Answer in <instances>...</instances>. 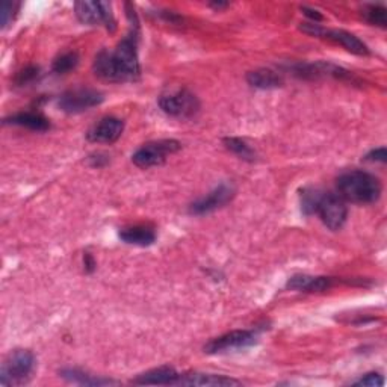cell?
Listing matches in <instances>:
<instances>
[{
    "instance_id": "6da1fadb",
    "label": "cell",
    "mask_w": 387,
    "mask_h": 387,
    "mask_svg": "<svg viewBox=\"0 0 387 387\" xmlns=\"http://www.w3.org/2000/svg\"><path fill=\"white\" fill-rule=\"evenodd\" d=\"M94 73L108 82H127L139 78L141 67L138 61L135 35L121 40L114 52L103 50L94 61Z\"/></svg>"
},
{
    "instance_id": "7a4b0ae2",
    "label": "cell",
    "mask_w": 387,
    "mask_h": 387,
    "mask_svg": "<svg viewBox=\"0 0 387 387\" xmlns=\"http://www.w3.org/2000/svg\"><path fill=\"white\" fill-rule=\"evenodd\" d=\"M337 195L344 202L357 204L375 203L381 195V183L375 176L354 169V171L344 173L337 177Z\"/></svg>"
},
{
    "instance_id": "3957f363",
    "label": "cell",
    "mask_w": 387,
    "mask_h": 387,
    "mask_svg": "<svg viewBox=\"0 0 387 387\" xmlns=\"http://www.w3.org/2000/svg\"><path fill=\"white\" fill-rule=\"evenodd\" d=\"M35 356L29 349H15L9 354L0 370V386H22L31 380Z\"/></svg>"
},
{
    "instance_id": "277c9868",
    "label": "cell",
    "mask_w": 387,
    "mask_h": 387,
    "mask_svg": "<svg viewBox=\"0 0 387 387\" xmlns=\"http://www.w3.org/2000/svg\"><path fill=\"white\" fill-rule=\"evenodd\" d=\"M182 148V144L176 139H159L147 143L143 147H139L132 156V162L136 167L147 169L152 167H157L165 164V160L177 153Z\"/></svg>"
},
{
    "instance_id": "5b68a950",
    "label": "cell",
    "mask_w": 387,
    "mask_h": 387,
    "mask_svg": "<svg viewBox=\"0 0 387 387\" xmlns=\"http://www.w3.org/2000/svg\"><path fill=\"white\" fill-rule=\"evenodd\" d=\"M159 106L167 115L176 118H191L200 109V101H198L195 94L183 88L160 97Z\"/></svg>"
},
{
    "instance_id": "8992f818",
    "label": "cell",
    "mask_w": 387,
    "mask_h": 387,
    "mask_svg": "<svg viewBox=\"0 0 387 387\" xmlns=\"http://www.w3.org/2000/svg\"><path fill=\"white\" fill-rule=\"evenodd\" d=\"M315 212L319 215V218L323 220V223L327 225V227L333 232L344 227L348 216L345 202L341 197L332 192H327V194L323 192Z\"/></svg>"
},
{
    "instance_id": "52a82bcc",
    "label": "cell",
    "mask_w": 387,
    "mask_h": 387,
    "mask_svg": "<svg viewBox=\"0 0 387 387\" xmlns=\"http://www.w3.org/2000/svg\"><path fill=\"white\" fill-rule=\"evenodd\" d=\"M74 11L79 22L90 26H106V29L115 31V18L112 6L108 2H78Z\"/></svg>"
},
{
    "instance_id": "ba28073f",
    "label": "cell",
    "mask_w": 387,
    "mask_h": 387,
    "mask_svg": "<svg viewBox=\"0 0 387 387\" xmlns=\"http://www.w3.org/2000/svg\"><path fill=\"white\" fill-rule=\"evenodd\" d=\"M105 100L103 94L91 88H76L62 94L59 99V108L67 114H80L94 106H99Z\"/></svg>"
},
{
    "instance_id": "9c48e42d",
    "label": "cell",
    "mask_w": 387,
    "mask_h": 387,
    "mask_svg": "<svg viewBox=\"0 0 387 387\" xmlns=\"http://www.w3.org/2000/svg\"><path fill=\"white\" fill-rule=\"evenodd\" d=\"M256 333L251 332V330H234V332L212 339V341L204 346V351L207 354H218L232 351V349L247 348L253 344H256Z\"/></svg>"
},
{
    "instance_id": "30bf717a",
    "label": "cell",
    "mask_w": 387,
    "mask_h": 387,
    "mask_svg": "<svg viewBox=\"0 0 387 387\" xmlns=\"http://www.w3.org/2000/svg\"><path fill=\"white\" fill-rule=\"evenodd\" d=\"M234 186L230 183H221L216 186L213 191L204 195L200 200L194 202L190 206V213L192 215H207L216 209H221L223 206L230 203L234 197Z\"/></svg>"
},
{
    "instance_id": "8fae6325",
    "label": "cell",
    "mask_w": 387,
    "mask_h": 387,
    "mask_svg": "<svg viewBox=\"0 0 387 387\" xmlns=\"http://www.w3.org/2000/svg\"><path fill=\"white\" fill-rule=\"evenodd\" d=\"M125 132V121L115 117H106L100 120L96 126L88 132V141L99 144H112Z\"/></svg>"
},
{
    "instance_id": "7c38bea8",
    "label": "cell",
    "mask_w": 387,
    "mask_h": 387,
    "mask_svg": "<svg viewBox=\"0 0 387 387\" xmlns=\"http://www.w3.org/2000/svg\"><path fill=\"white\" fill-rule=\"evenodd\" d=\"M177 386H206V387H230V386H241V381L230 379L225 375H215V374H185L181 375L177 380Z\"/></svg>"
},
{
    "instance_id": "4fadbf2b",
    "label": "cell",
    "mask_w": 387,
    "mask_h": 387,
    "mask_svg": "<svg viewBox=\"0 0 387 387\" xmlns=\"http://www.w3.org/2000/svg\"><path fill=\"white\" fill-rule=\"evenodd\" d=\"M319 38L332 40L337 44H341L342 47H345L348 52H351L358 56L370 55V49H367V45L362 40H358L356 35L349 34L346 31H342V29H333V31L323 29V34H321Z\"/></svg>"
},
{
    "instance_id": "5bb4252c",
    "label": "cell",
    "mask_w": 387,
    "mask_h": 387,
    "mask_svg": "<svg viewBox=\"0 0 387 387\" xmlns=\"http://www.w3.org/2000/svg\"><path fill=\"white\" fill-rule=\"evenodd\" d=\"M181 374H177L174 367L162 366L157 370H152L146 374L138 375L136 379L132 381L134 384H153V386H167V384H177V380Z\"/></svg>"
},
{
    "instance_id": "9a60e30c",
    "label": "cell",
    "mask_w": 387,
    "mask_h": 387,
    "mask_svg": "<svg viewBox=\"0 0 387 387\" xmlns=\"http://www.w3.org/2000/svg\"><path fill=\"white\" fill-rule=\"evenodd\" d=\"M333 280L330 277H314V276H294L288 281V288L304 292H323L332 288Z\"/></svg>"
},
{
    "instance_id": "2e32d148",
    "label": "cell",
    "mask_w": 387,
    "mask_h": 387,
    "mask_svg": "<svg viewBox=\"0 0 387 387\" xmlns=\"http://www.w3.org/2000/svg\"><path fill=\"white\" fill-rule=\"evenodd\" d=\"M5 125L27 127L36 132H45L50 129V121L41 114H36V112H20V114L11 115L5 120Z\"/></svg>"
},
{
    "instance_id": "e0dca14e",
    "label": "cell",
    "mask_w": 387,
    "mask_h": 387,
    "mask_svg": "<svg viewBox=\"0 0 387 387\" xmlns=\"http://www.w3.org/2000/svg\"><path fill=\"white\" fill-rule=\"evenodd\" d=\"M120 238L126 244L138 245V247H148L156 241L155 232L146 225H135V227L125 229L120 233Z\"/></svg>"
},
{
    "instance_id": "ac0fdd59",
    "label": "cell",
    "mask_w": 387,
    "mask_h": 387,
    "mask_svg": "<svg viewBox=\"0 0 387 387\" xmlns=\"http://www.w3.org/2000/svg\"><path fill=\"white\" fill-rule=\"evenodd\" d=\"M247 82L254 88H260V90H272V88H279L281 87L283 79L279 76L276 71L267 70V69H260V70H254L247 74Z\"/></svg>"
},
{
    "instance_id": "d6986e66",
    "label": "cell",
    "mask_w": 387,
    "mask_h": 387,
    "mask_svg": "<svg viewBox=\"0 0 387 387\" xmlns=\"http://www.w3.org/2000/svg\"><path fill=\"white\" fill-rule=\"evenodd\" d=\"M64 380H67L74 384H80V386H111V384H117V381L106 380V379H99V377L90 375L83 371L79 370H62L59 372Z\"/></svg>"
},
{
    "instance_id": "ffe728a7",
    "label": "cell",
    "mask_w": 387,
    "mask_h": 387,
    "mask_svg": "<svg viewBox=\"0 0 387 387\" xmlns=\"http://www.w3.org/2000/svg\"><path fill=\"white\" fill-rule=\"evenodd\" d=\"M362 15H363L365 20L372 26H380V27L387 26V11H386L384 6L367 5V6L363 8Z\"/></svg>"
},
{
    "instance_id": "44dd1931",
    "label": "cell",
    "mask_w": 387,
    "mask_h": 387,
    "mask_svg": "<svg viewBox=\"0 0 387 387\" xmlns=\"http://www.w3.org/2000/svg\"><path fill=\"white\" fill-rule=\"evenodd\" d=\"M79 55L76 52H67L56 58L53 62V71L56 74H67L78 67Z\"/></svg>"
},
{
    "instance_id": "7402d4cb",
    "label": "cell",
    "mask_w": 387,
    "mask_h": 387,
    "mask_svg": "<svg viewBox=\"0 0 387 387\" xmlns=\"http://www.w3.org/2000/svg\"><path fill=\"white\" fill-rule=\"evenodd\" d=\"M224 144L230 150V152L238 155L242 159H248V160L254 159V150L241 138H225Z\"/></svg>"
},
{
    "instance_id": "603a6c76",
    "label": "cell",
    "mask_w": 387,
    "mask_h": 387,
    "mask_svg": "<svg viewBox=\"0 0 387 387\" xmlns=\"http://www.w3.org/2000/svg\"><path fill=\"white\" fill-rule=\"evenodd\" d=\"M323 192L318 190H304L303 195H301V204H303V211L306 213H315L318 202Z\"/></svg>"
},
{
    "instance_id": "cb8c5ba5",
    "label": "cell",
    "mask_w": 387,
    "mask_h": 387,
    "mask_svg": "<svg viewBox=\"0 0 387 387\" xmlns=\"http://www.w3.org/2000/svg\"><path fill=\"white\" fill-rule=\"evenodd\" d=\"M384 384V379L377 372L366 374L363 379L354 383V386H365V387H381Z\"/></svg>"
},
{
    "instance_id": "d4e9b609",
    "label": "cell",
    "mask_w": 387,
    "mask_h": 387,
    "mask_svg": "<svg viewBox=\"0 0 387 387\" xmlns=\"http://www.w3.org/2000/svg\"><path fill=\"white\" fill-rule=\"evenodd\" d=\"M365 160H366V162H386V160H387L386 147H380V148L372 150V152H370L365 156Z\"/></svg>"
},
{
    "instance_id": "484cf974",
    "label": "cell",
    "mask_w": 387,
    "mask_h": 387,
    "mask_svg": "<svg viewBox=\"0 0 387 387\" xmlns=\"http://www.w3.org/2000/svg\"><path fill=\"white\" fill-rule=\"evenodd\" d=\"M36 76H38V69H36V67H29V69H26L20 74H18L17 82L20 83V85H24V83H29Z\"/></svg>"
},
{
    "instance_id": "4316f807",
    "label": "cell",
    "mask_w": 387,
    "mask_h": 387,
    "mask_svg": "<svg viewBox=\"0 0 387 387\" xmlns=\"http://www.w3.org/2000/svg\"><path fill=\"white\" fill-rule=\"evenodd\" d=\"M13 11L14 5L11 2H5L2 6V13H0V15H2V27L8 26V23L13 20Z\"/></svg>"
},
{
    "instance_id": "83f0119b",
    "label": "cell",
    "mask_w": 387,
    "mask_h": 387,
    "mask_svg": "<svg viewBox=\"0 0 387 387\" xmlns=\"http://www.w3.org/2000/svg\"><path fill=\"white\" fill-rule=\"evenodd\" d=\"M301 11H303L309 18H311V20L314 22H323L324 20V17L321 15L318 11H315V9H310L307 6H303L301 8Z\"/></svg>"
},
{
    "instance_id": "f1b7e54d",
    "label": "cell",
    "mask_w": 387,
    "mask_h": 387,
    "mask_svg": "<svg viewBox=\"0 0 387 387\" xmlns=\"http://www.w3.org/2000/svg\"><path fill=\"white\" fill-rule=\"evenodd\" d=\"M85 267H87V269L91 272L94 269V267H96V263H94L92 258L90 256V254H85Z\"/></svg>"
},
{
    "instance_id": "f546056e",
    "label": "cell",
    "mask_w": 387,
    "mask_h": 387,
    "mask_svg": "<svg viewBox=\"0 0 387 387\" xmlns=\"http://www.w3.org/2000/svg\"><path fill=\"white\" fill-rule=\"evenodd\" d=\"M211 6L212 8H215V9H218V11H220V9H223V8H227V3H211Z\"/></svg>"
}]
</instances>
